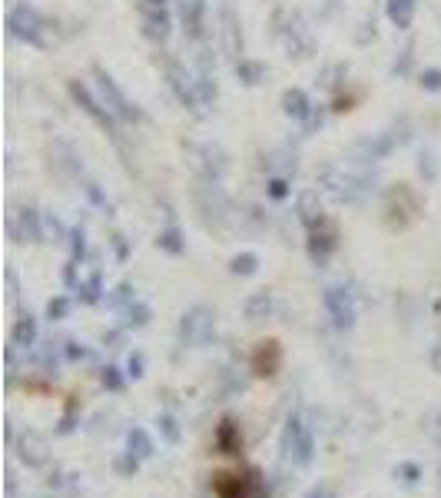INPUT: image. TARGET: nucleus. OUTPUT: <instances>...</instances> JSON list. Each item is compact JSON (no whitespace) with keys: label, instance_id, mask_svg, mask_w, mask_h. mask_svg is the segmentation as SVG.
Here are the masks:
<instances>
[{"label":"nucleus","instance_id":"nucleus-1","mask_svg":"<svg viewBox=\"0 0 441 498\" xmlns=\"http://www.w3.org/2000/svg\"><path fill=\"white\" fill-rule=\"evenodd\" d=\"M10 27L20 34V37H30L34 43H40L37 37V17H34V11H27V7H17L10 17Z\"/></svg>","mask_w":441,"mask_h":498},{"label":"nucleus","instance_id":"nucleus-2","mask_svg":"<svg viewBox=\"0 0 441 498\" xmlns=\"http://www.w3.org/2000/svg\"><path fill=\"white\" fill-rule=\"evenodd\" d=\"M100 83H103V93H106V97H110V103H113L116 113H120V116H136V110H133V106L123 100V93L116 90L113 80H110V77H100Z\"/></svg>","mask_w":441,"mask_h":498},{"label":"nucleus","instance_id":"nucleus-3","mask_svg":"<svg viewBox=\"0 0 441 498\" xmlns=\"http://www.w3.org/2000/svg\"><path fill=\"white\" fill-rule=\"evenodd\" d=\"M326 303H328V309L335 312V322H339V326H349V322H352V309H349V303L342 306V289H328Z\"/></svg>","mask_w":441,"mask_h":498},{"label":"nucleus","instance_id":"nucleus-4","mask_svg":"<svg viewBox=\"0 0 441 498\" xmlns=\"http://www.w3.org/2000/svg\"><path fill=\"white\" fill-rule=\"evenodd\" d=\"M200 13H202V0H183V20L189 24L192 34H200Z\"/></svg>","mask_w":441,"mask_h":498},{"label":"nucleus","instance_id":"nucleus-5","mask_svg":"<svg viewBox=\"0 0 441 498\" xmlns=\"http://www.w3.org/2000/svg\"><path fill=\"white\" fill-rule=\"evenodd\" d=\"M412 11H415V0H391V17L402 27L412 20Z\"/></svg>","mask_w":441,"mask_h":498},{"label":"nucleus","instance_id":"nucleus-6","mask_svg":"<svg viewBox=\"0 0 441 498\" xmlns=\"http://www.w3.org/2000/svg\"><path fill=\"white\" fill-rule=\"evenodd\" d=\"M286 103H289V113H295V116L305 113V97L302 93H286Z\"/></svg>","mask_w":441,"mask_h":498},{"label":"nucleus","instance_id":"nucleus-7","mask_svg":"<svg viewBox=\"0 0 441 498\" xmlns=\"http://www.w3.org/2000/svg\"><path fill=\"white\" fill-rule=\"evenodd\" d=\"M146 24H150V34L153 37H166V17H146Z\"/></svg>","mask_w":441,"mask_h":498},{"label":"nucleus","instance_id":"nucleus-8","mask_svg":"<svg viewBox=\"0 0 441 498\" xmlns=\"http://www.w3.org/2000/svg\"><path fill=\"white\" fill-rule=\"evenodd\" d=\"M232 269H236V272H252V269H255V259H252V256H242V259L232 263Z\"/></svg>","mask_w":441,"mask_h":498},{"label":"nucleus","instance_id":"nucleus-9","mask_svg":"<svg viewBox=\"0 0 441 498\" xmlns=\"http://www.w3.org/2000/svg\"><path fill=\"white\" fill-rule=\"evenodd\" d=\"M17 339H27V343H30V339H34V322H20V326H17Z\"/></svg>","mask_w":441,"mask_h":498},{"label":"nucleus","instance_id":"nucleus-10","mask_svg":"<svg viewBox=\"0 0 441 498\" xmlns=\"http://www.w3.org/2000/svg\"><path fill=\"white\" fill-rule=\"evenodd\" d=\"M428 87H441V74H428Z\"/></svg>","mask_w":441,"mask_h":498},{"label":"nucleus","instance_id":"nucleus-11","mask_svg":"<svg viewBox=\"0 0 441 498\" xmlns=\"http://www.w3.org/2000/svg\"><path fill=\"white\" fill-rule=\"evenodd\" d=\"M153 4H163V0H153Z\"/></svg>","mask_w":441,"mask_h":498}]
</instances>
